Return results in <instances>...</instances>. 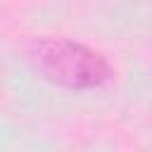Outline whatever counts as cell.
I'll use <instances>...</instances> for the list:
<instances>
[{
  "mask_svg": "<svg viewBox=\"0 0 152 152\" xmlns=\"http://www.w3.org/2000/svg\"><path fill=\"white\" fill-rule=\"evenodd\" d=\"M28 57L38 74L59 88L90 90L112 78V66L97 50L69 38H38Z\"/></svg>",
  "mask_w": 152,
  "mask_h": 152,
  "instance_id": "obj_1",
  "label": "cell"
}]
</instances>
